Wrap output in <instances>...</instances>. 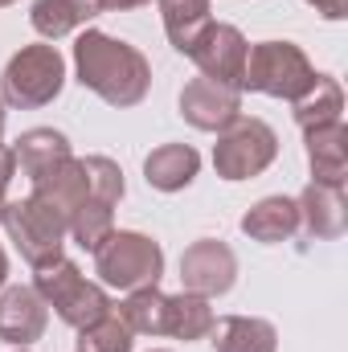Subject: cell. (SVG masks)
<instances>
[{"mask_svg":"<svg viewBox=\"0 0 348 352\" xmlns=\"http://www.w3.org/2000/svg\"><path fill=\"white\" fill-rule=\"evenodd\" d=\"M160 4V21H164V33L173 41V50L188 54V45L197 41V33L213 21L209 16V0H156Z\"/></svg>","mask_w":348,"mask_h":352,"instance_id":"cell-22","label":"cell"},{"mask_svg":"<svg viewBox=\"0 0 348 352\" xmlns=\"http://www.w3.org/2000/svg\"><path fill=\"white\" fill-rule=\"evenodd\" d=\"M320 16H328V21H345L348 16V0H307Z\"/></svg>","mask_w":348,"mask_h":352,"instance_id":"cell-28","label":"cell"},{"mask_svg":"<svg viewBox=\"0 0 348 352\" xmlns=\"http://www.w3.org/2000/svg\"><path fill=\"white\" fill-rule=\"evenodd\" d=\"M246 54H250V41L242 37L238 25H226V21H209L197 41L188 45L184 58L197 62L201 78H213L221 87L242 90V70H246Z\"/></svg>","mask_w":348,"mask_h":352,"instance_id":"cell-7","label":"cell"},{"mask_svg":"<svg viewBox=\"0 0 348 352\" xmlns=\"http://www.w3.org/2000/svg\"><path fill=\"white\" fill-rule=\"evenodd\" d=\"M201 173V156H197V148H188V144H160L156 152H148V160H144V180L152 184V188H160V192H180V188H188L193 180Z\"/></svg>","mask_w":348,"mask_h":352,"instance_id":"cell-16","label":"cell"},{"mask_svg":"<svg viewBox=\"0 0 348 352\" xmlns=\"http://www.w3.org/2000/svg\"><path fill=\"white\" fill-rule=\"evenodd\" d=\"M119 320H123L135 336H164V324H168V295H164L160 287L127 291V299L119 303Z\"/></svg>","mask_w":348,"mask_h":352,"instance_id":"cell-20","label":"cell"},{"mask_svg":"<svg viewBox=\"0 0 348 352\" xmlns=\"http://www.w3.org/2000/svg\"><path fill=\"white\" fill-rule=\"evenodd\" d=\"M4 278H8V254H4V246H0V287H4Z\"/></svg>","mask_w":348,"mask_h":352,"instance_id":"cell-30","label":"cell"},{"mask_svg":"<svg viewBox=\"0 0 348 352\" xmlns=\"http://www.w3.org/2000/svg\"><path fill=\"white\" fill-rule=\"evenodd\" d=\"M66 87V62L58 54V45H21L4 74H0V102L17 107V111H37L45 102H54Z\"/></svg>","mask_w":348,"mask_h":352,"instance_id":"cell-2","label":"cell"},{"mask_svg":"<svg viewBox=\"0 0 348 352\" xmlns=\"http://www.w3.org/2000/svg\"><path fill=\"white\" fill-rule=\"evenodd\" d=\"M12 176H17V156H12V148L0 144V221H4V205H8V184H12Z\"/></svg>","mask_w":348,"mask_h":352,"instance_id":"cell-27","label":"cell"},{"mask_svg":"<svg viewBox=\"0 0 348 352\" xmlns=\"http://www.w3.org/2000/svg\"><path fill=\"white\" fill-rule=\"evenodd\" d=\"M299 226H307L312 238L320 242H332L340 238L348 226V205H345V188H332V184H307L299 192Z\"/></svg>","mask_w":348,"mask_h":352,"instance_id":"cell-14","label":"cell"},{"mask_svg":"<svg viewBox=\"0 0 348 352\" xmlns=\"http://www.w3.org/2000/svg\"><path fill=\"white\" fill-rule=\"evenodd\" d=\"M94 274H98L102 287H115V291L156 287L160 274H164V250H160V242H152L148 234L115 230V234L94 250Z\"/></svg>","mask_w":348,"mask_h":352,"instance_id":"cell-4","label":"cell"},{"mask_svg":"<svg viewBox=\"0 0 348 352\" xmlns=\"http://www.w3.org/2000/svg\"><path fill=\"white\" fill-rule=\"evenodd\" d=\"M279 156V135L270 131V123L262 119H246L238 115L226 131H217V144H213V168L221 180H250L262 176Z\"/></svg>","mask_w":348,"mask_h":352,"instance_id":"cell-6","label":"cell"},{"mask_svg":"<svg viewBox=\"0 0 348 352\" xmlns=\"http://www.w3.org/2000/svg\"><path fill=\"white\" fill-rule=\"evenodd\" d=\"M8 4H17V0H0V8H8Z\"/></svg>","mask_w":348,"mask_h":352,"instance_id":"cell-32","label":"cell"},{"mask_svg":"<svg viewBox=\"0 0 348 352\" xmlns=\"http://www.w3.org/2000/svg\"><path fill=\"white\" fill-rule=\"evenodd\" d=\"M213 307L209 299L193 295V291H180V295H168V324H164V336L173 340H205L213 332Z\"/></svg>","mask_w":348,"mask_h":352,"instance_id":"cell-21","label":"cell"},{"mask_svg":"<svg viewBox=\"0 0 348 352\" xmlns=\"http://www.w3.org/2000/svg\"><path fill=\"white\" fill-rule=\"evenodd\" d=\"M152 352H168V349H152Z\"/></svg>","mask_w":348,"mask_h":352,"instance_id":"cell-33","label":"cell"},{"mask_svg":"<svg viewBox=\"0 0 348 352\" xmlns=\"http://www.w3.org/2000/svg\"><path fill=\"white\" fill-rule=\"evenodd\" d=\"M345 111V90L332 74H316L312 90L295 102V123L307 131V127H320V123H336Z\"/></svg>","mask_w":348,"mask_h":352,"instance_id":"cell-23","label":"cell"},{"mask_svg":"<svg viewBox=\"0 0 348 352\" xmlns=\"http://www.w3.org/2000/svg\"><path fill=\"white\" fill-rule=\"evenodd\" d=\"M4 230H8V238L17 242V250H21V258L33 266H50L62 258V242H66V234L41 213V209H33L29 205V197L25 201H8L4 205V221H0Z\"/></svg>","mask_w":348,"mask_h":352,"instance_id":"cell-8","label":"cell"},{"mask_svg":"<svg viewBox=\"0 0 348 352\" xmlns=\"http://www.w3.org/2000/svg\"><path fill=\"white\" fill-rule=\"evenodd\" d=\"M12 156H17V168L29 176V180H41L50 176L58 164H66L74 152H70V140L54 127H29L17 144H12Z\"/></svg>","mask_w":348,"mask_h":352,"instance_id":"cell-15","label":"cell"},{"mask_svg":"<svg viewBox=\"0 0 348 352\" xmlns=\"http://www.w3.org/2000/svg\"><path fill=\"white\" fill-rule=\"evenodd\" d=\"M94 16H98V0H33V8H29V21L45 41L70 37Z\"/></svg>","mask_w":348,"mask_h":352,"instance_id":"cell-19","label":"cell"},{"mask_svg":"<svg viewBox=\"0 0 348 352\" xmlns=\"http://www.w3.org/2000/svg\"><path fill=\"white\" fill-rule=\"evenodd\" d=\"M17 352H29V349H17Z\"/></svg>","mask_w":348,"mask_h":352,"instance_id":"cell-34","label":"cell"},{"mask_svg":"<svg viewBox=\"0 0 348 352\" xmlns=\"http://www.w3.org/2000/svg\"><path fill=\"white\" fill-rule=\"evenodd\" d=\"M33 287H37V295L45 299V307H54L58 320L70 324V328H87V324L102 320V316L111 311L107 291H102L98 283H90L70 258H58V263H50V266H37Z\"/></svg>","mask_w":348,"mask_h":352,"instance_id":"cell-5","label":"cell"},{"mask_svg":"<svg viewBox=\"0 0 348 352\" xmlns=\"http://www.w3.org/2000/svg\"><path fill=\"white\" fill-rule=\"evenodd\" d=\"M0 131H4V102H0Z\"/></svg>","mask_w":348,"mask_h":352,"instance_id":"cell-31","label":"cell"},{"mask_svg":"<svg viewBox=\"0 0 348 352\" xmlns=\"http://www.w3.org/2000/svg\"><path fill=\"white\" fill-rule=\"evenodd\" d=\"M152 0H98V12H127V8H144Z\"/></svg>","mask_w":348,"mask_h":352,"instance_id":"cell-29","label":"cell"},{"mask_svg":"<svg viewBox=\"0 0 348 352\" xmlns=\"http://www.w3.org/2000/svg\"><path fill=\"white\" fill-rule=\"evenodd\" d=\"M115 234V209L111 205H102V201H83V209L74 213V221H70V238L83 246V250H98L107 238Z\"/></svg>","mask_w":348,"mask_h":352,"instance_id":"cell-24","label":"cell"},{"mask_svg":"<svg viewBox=\"0 0 348 352\" xmlns=\"http://www.w3.org/2000/svg\"><path fill=\"white\" fill-rule=\"evenodd\" d=\"M303 144H307L312 180H316V184L345 188V180H348V127H345V119L307 127V131H303Z\"/></svg>","mask_w":348,"mask_h":352,"instance_id":"cell-13","label":"cell"},{"mask_svg":"<svg viewBox=\"0 0 348 352\" xmlns=\"http://www.w3.org/2000/svg\"><path fill=\"white\" fill-rule=\"evenodd\" d=\"M50 307L37 295V287H8L0 295V340L12 349H29L45 336Z\"/></svg>","mask_w":348,"mask_h":352,"instance_id":"cell-12","label":"cell"},{"mask_svg":"<svg viewBox=\"0 0 348 352\" xmlns=\"http://www.w3.org/2000/svg\"><path fill=\"white\" fill-rule=\"evenodd\" d=\"M295 230H299V205L291 197H262L242 217V234L250 242H262V246L287 242Z\"/></svg>","mask_w":348,"mask_h":352,"instance_id":"cell-17","label":"cell"},{"mask_svg":"<svg viewBox=\"0 0 348 352\" xmlns=\"http://www.w3.org/2000/svg\"><path fill=\"white\" fill-rule=\"evenodd\" d=\"M74 74L87 90H94L107 107H140L152 90V66L131 45L102 29H87L74 41Z\"/></svg>","mask_w":348,"mask_h":352,"instance_id":"cell-1","label":"cell"},{"mask_svg":"<svg viewBox=\"0 0 348 352\" xmlns=\"http://www.w3.org/2000/svg\"><path fill=\"white\" fill-rule=\"evenodd\" d=\"M180 115L197 131H226L242 115V90L221 87L213 78H193L180 90Z\"/></svg>","mask_w":348,"mask_h":352,"instance_id":"cell-11","label":"cell"},{"mask_svg":"<svg viewBox=\"0 0 348 352\" xmlns=\"http://www.w3.org/2000/svg\"><path fill=\"white\" fill-rule=\"evenodd\" d=\"M312 82H316V66L307 62V54L295 41H259V45H250L246 70H242V90L299 102L312 90Z\"/></svg>","mask_w":348,"mask_h":352,"instance_id":"cell-3","label":"cell"},{"mask_svg":"<svg viewBox=\"0 0 348 352\" xmlns=\"http://www.w3.org/2000/svg\"><path fill=\"white\" fill-rule=\"evenodd\" d=\"M90 197V184H87V168L78 156H70L66 164H58L50 176L33 180V192H29V205L41 209L62 234H70V221L74 213L83 209V201Z\"/></svg>","mask_w":348,"mask_h":352,"instance_id":"cell-9","label":"cell"},{"mask_svg":"<svg viewBox=\"0 0 348 352\" xmlns=\"http://www.w3.org/2000/svg\"><path fill=\"white\" fill-rule=\"evenodd\" d=\"M131 344H135V332L115 311L78 328V352H131Z\"/></svg>","mask_w":348,"mask_h":352,"instance_id":"cell-25","label":"cell"},{"mask_svg":"<svg viewBox=\"0 0 348 352\" xmlns=\"http://www.w3.org/2000/svg\"><path fill=\"white\" fill-rule=\"evenodd\" d=\"M213 352H279V332L259 316H226L213 320Z\"/></svg>","mask_w":348,"mask_h":352,"instance_id":"cell-18","label":"cell"},{"mask_svg":"<svg viewBox=\"0 0 348 352\" xmlns=\"http://www.w3.org/2000/svg\"><path fill=\"white\" fill-rule=\"evenodd\" d=\"M234 278H238V258L217 238H201L180 254V283H184V291H193L201 299L226 295L234 287Z\"/></svg>","mask_w":348,"mask_h":352,"instance_id":"cell-10","label":"cell"},{"mask_svg":"<svg viewBox=\"0 0 348 352\" xmlns=\"http://www.w3.org/2000/svg\"><path fill=\"white\" fill-rule=\"evenodd\" d=\"M83 168H87L90 201H102V205L115 209V205L123 201V173H119V164L107 160V156H87Z\"/></svg>","mask_w":348,"mask_h":352,"instance_id":"cell-26","label":"cell"}]
</instances>
